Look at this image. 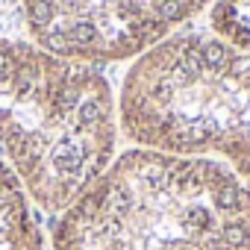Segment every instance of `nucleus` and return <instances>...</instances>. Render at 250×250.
<instances>
[{
  "label": "nucleus",
  "instance_id": "4",
  "mask_svg": "<svg viewBox=\"0 0 250 250\" xmlns=\"http://www.w3.org/2000/svg\"><path fill=\"white\" fill-rule=\"evenodd\" d=\"M209 0H24L33 42L71 62L145 56Z\"/></svg>",
  "mask_w": 250,
  "mask_h": 250
},
{
  "label": "nucleus",
  "instance_id": "6",
  "mask_svg": "<svg viewBox=\"0 0 250 250\" xmlns=\"http://www.w3.org/2000/svg\"><path fill=\"white\" fill-rule=\"evenodd\" d=\"M209 21L218 42L250 53V0H215Z\"/></svg>",
  "mask_w": 250,
  "mask_h": 250
},
{
  "label": "nucleus",
  "instance_id": "1",
  "mask_svg": "<svg viewBox=\"0 0 250 250\" xmlns=\"http://www.w3.org/2000/svg\"><path fill=\"white\" fill-rule=\"evenodd\" d=\"M53 250H250V188L215 159L136 147L62 212Z\"/></svg>",
  "mask_w": 250,
  "mask_h": 250
},
{
  "label": "nucleus",
  "instance_id": "5",
  "mask_svg": "<svg viewBox=\"0 0 250 250\" xmlns=\"http://www.w3.org/2000/svg\"><path fill=\"white\" fill-rule=\"evenodd\" d=\"M0 250H44L30 194L0 159Z\"/></svg>",
  "mask_w": 250,
  "mask_h": 250
},
{
  "label": "nucleus",
  "instance_id": "2",
  "mask_svg": "<svg viewBox=\"0 0 250 250\" xmlns=\"http://www.w3.org/2000/svg\"><path fill=\"white\" fill-rule=\"evenodd\" d=\"M115 142V94L94 65L0 39V150L36 206L65 212L106 171Z\"/></svg>",
  "mask_w": 250,
  "mask_h": 250
},
{
  "label": "nucleus",
  "instance_id": "3",
  "mask_svg": "<svg viewBox=\"0 0 250 250\" xmlns=\"http://www.w3.org/2000/svg\"><path fill=\"white\" fill-rule=\"evenodd\" d=\"M130 142L215 159L250 188V53L180 33L133 62L118 97Z\"/></svg>",
  "mask_w": 250,
  "mask_h": 250
}]
</instances>
